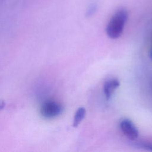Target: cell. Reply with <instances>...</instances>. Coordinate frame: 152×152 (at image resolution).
Listing matches in <instances>:
<instances>
[{
  "instance_id": "6da1fadb",
  "label": "cell",
  "mask_w": 152,
  "mask_h": 152,
  "mask_svg": "<svg viewBox=\"0 0 152 152\" xmlns=\"http://www.w3.org/2000/svg\"><path fill=\"white\" fill-rule=\"evenodd\" d=\"M128 19V13L124 9L117 11L110 19L106 28L107 36L113 39H117L122 34Z\"/></svg>"
},
{
  "instance_id": "7a4b0ae2",
  "label": "cell",
  "mask_w": 152,
  "mask_h": 152,
  "mask_svg": "<svg viewBox=\"0 0 152 152\" xmlns=\"http://www.w3.org/2000/svg\"><path fill=\"white\" fill-rule=\"evenodd\" d=\"M63 111V106L59 103L53 100H48L42 104L40 112L46 118H53L59 116Z\"/></svg>"
},
{
  "instance_id": "3957f363",
  "label": "cell",
  "mask_w": 152,
  "mask_h": 152,
  "mask_svg": "<svg viewBox=\"0 0 152 152\" xmlns=\"http://www.w3.org/2000/svg\"><path fill=\"white\" fill-rule=\"evenodd\" d=\"M119 126L123 134L128 138L135 140L138 137V130L131 120L128 119H123L120 122Z\"/></svg>"
},
{
  "instance_id": "277c9868",
  "label": "cell",
  "mask_w": 152,
  "mask_h": 152,
  "mask_svg": "<svg viewBox=\"0 0 152 152\" xmlns=\"http://www.w3.org/2000/svg\"><path fill=\"white\" fill-rule=\"evenodd\" d=\"M120 86L119 81L116 78H110L106 80L103 85V91L106 99L109 100L115 90Z\"/></svg>"
},
{
  "instance_id": "5b68a950",
  "label": "cell",
  "mask_w": 152,
  "mask_h": 152,
  "mask_svg": "<svg viewBox=\"0 0 152 152\" xmlns=\"http://www.w3.org/2000/svg\"><path fill=\"white\" fill-rule=\"evenodd\" d=\"M86 109L83 107H80L77 110L74 117V120H73L72 126L76 128L80 125L81 121L84 119L86 116Z\"/></svg>"
},
{
  "instance_id": "8992f818",
  "label": "cell",
  "mask_w": 152,
  "mask_h": 152,
  "mask_svg": "<svg viewBox=\"0 0 152 152\" xmlns=\"http://www.w3.org/2000/svg\"><path fill=\"white\" fill-rule=\"evenodd\" d=\"M143 147L147 150L152 151V144H143Z\"/></svg>"
},
{
  "instance_id": "52a82bcc",
  "label": "cell",
  "mask_w": 152,
  "mask_h": 152,
  "mask_svg": "<svg viewBox=\"0 0 152 152\" xmlns=\"http://www.w3.org/2000/svg\"><path fill=\"white\" fill-rule=\"evenodd\" d=\"M149 56L150 59L152 60V41H151V48L149 51Z\"/></svg>"
},
{
  "instance_id": "ba28073f",
  "label": "cell",
  "mask_w": 152,
  "mask_h": 152,
  "mask_svg": "<svg viewBox=\"0 0 152 152\" xmlns=\"http://www.w3.org/2000/svg\"><path fill=\"white\" fill-rule=\"evenodd\" d=\"M5 106V103L4 102H0V110L2 109Z\"/></svg>"
},
{
  "instance_id": "9c48e42d",
  "label": "cell",
  "mask_w": 152,
  "mask_h": 152,
  "mask_svg": "<svg viewBox=\"0 0 152 152\" xmlns=\"http://www.w3.org/2000/svg\"><path fill=\"white\" fill-rule=\"evenodd\" d=\"M1 1H2V0H1Z\"/></svg>"
}]
</instances>
